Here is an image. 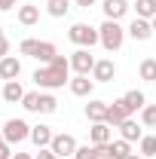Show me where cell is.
Segmentation results:
<instances>
[{
    "mask_svg": "<svg viewBox=\"0 0 156 159\" xmlns=\"http://www.w3.org/2000/svg\"><path fill=\"white\" fill-rule=\"evenodd\" d=\"M135 16L150 21L156 16V0H135Z\"/></svg>",
    "mask_w": 156,
    "mask_h": 159,
    "instance_id": "25",
    "label": "cell"
},
{
    "mask_svg": "<svg viewBox=\"0 0 156 159\" xmlns=\"http://www.w3.org/2000/svg\"><path fill=\"white\" fill-rule=\"evenodd\" d=\"M107 156H110V159H129V156H132V144L122 141V138L110 141V144H107Z\"/></svg>",
    "mask_w": 156,
    "mask_h": 159,
    "instance_id": "22",
    "label": "cell"
},
{
    "mask_svg": "<svg viewBox=\"0 0 156 159\" xmlns=\"http://www.w3.org/2000/svg\"><path fill=\"white\" fill-rule=\"evenodd\" d=\"M95 55H92V49H77V52H74V55H71V70H74V74H86V77H89V74H92V67H95Z\"/></svg>",
    "mask_w": 156,
    "mask_h": 159,
    "instance_id": "6",
    "label": "cell"
},
{
    "mask_svg": "<svg viewBox=\"0 0 156 159\" xmlns=\"http://www.w3.org/2000/svg\"><path fill=\"white\" fill-rule=\"evenodd\" d=\"M34 159H58V156L52 153V147H40L37 153H34Z\"/></svg>",
    "mask_w": 156,
    "mask_h": 159,
    "instance_id": "30",
    "label": "cell"
},
{
    "mask_svg": "<svg viewBox=\"0 0 156 159\" xmlns=\"http://www.w3.org/2000/svg\"><path fill=\"white\" fill-rule=\"evenodd\" d=\"M21 77V58L16 55H6V58H0V80H19Z\"/></svg>",
    "mask_w": 156,
    "mask_h": 159,
    "instance_id": "14",
    "label": "cell"
},
{
    "mask_svg": "<svg viewBox=\"0 0 156 159\" xmlns=\"http://www.w3.org/2000/svg\"><path fill=\"white\" fill-rule=\"evenodd\" d=\"M113 77H117L113 58H98L95 67H92V80H95V83H113Z\"/></svg>",
    "mask_w": 156,
    "mask_h": 159,
    "instance_id": "8",
    "label": "cell"
},
{
    "mask_svg": "<svg viewBox=\"0 0 156 159\" xmlns=\"http://www.w3.org/2000/svg\"><path fill=\"white\" fill-rule=\"evenodd\" d=\"M122 101H126L129 113H141V110H144V104H147V95H144L141 89H132V92H126V95H122Z\"/></svg>",
    "mask_w": 156,
    "mask_h": 159,
    "instance_id": "21",
    "label": "cell"
},
{
    "mask_svg": "<svg viewBox=\"0 0 156 159\" xmlns=\"http://www.w3.org/2000/svg\"><path fill=\"white\" fill-rule=\"evenodd\" d=\"M46 12L52 19H64L71 12V0H46Z\"/></svg>",
    "mask_w": 156,
    "mask_h": 159,
    "instance_id": "23",
    "label": "cell"
},
{
    "mask_svg": "<svg viewBox=\"0 0 156 159\" xmlns=\"http://www.w3.org/2000/svg\"><path fill=\"white\" fill-rule=\"evenodd\" d=\"M67 40H71L77 49H92L95 43H101L98 28L86 25V21H74V25H71V31H67Z\"/></svg>",
    "mask_w": 156,
    "mask_h": 159,
    "instance_id": "4",
    "label": "cell"
},
{
    "mask_svg": "<svg viewBox=\"0 0 156 159\" xmlns=\"http://www.w3.org/2000/svg\"><path fill=\"white\" fill-rule=\"evenodd\" d=\"M58 110V101L55 95H49V92H40V110L37 113H55Z\"/></svg>",
    "mask_w": 156,
    "mask_h": 159,
    "instance_id": "28",
    "label": "cell"
},
{
    "mask_svg": "<svg viewBox=\"0 0 156 159\" xmlns=\"http://www.w3.org/2000/svg\"><path fill=\"white\" fill-rule=\"evenodd\" d=\"M138 153H141L144 159L156 156V135H144V138L138 141Z\"/></svg>",
    "mask_w": 156,
    "mask_h": 159,
    "instance_id": "26",
    "label": "cell"
},
{
    "mask_svg": "<svg viewBox=\"0 0 156 159\" xmlns=\"http://www.w3.org/2000/svg\"><path fill=\"white\" fill-rule=\"evenodd\" d=\"M49 147H52V153H55L58 159H64V156H74L80 144H77V138H74V135L61 132V135H55V138H52V144H49Z\"/></svg>",
    "mask_w": 156,
    "mask_h": 159,
    "instance_id": "7",
    "label": "cell"
},
{
    "mask_svg": "<svg viewBox=\"0 0 156 159\" xmlns=\"http://www.w3.org/2000/svg\"><path fill=\"white\" fill-rule=\"evenodd\" d=\"M150 25H153V34H156V16H153V19H150Z\"/></svg>",
    "mask_w": 156,
    "mask_h": 159,
    "instance_id": "37",
    "label": "cell"
},
{
    "mask_svg": "<svg viewBox=\"0 0 156 159\" xmlns=\"http://www.w3.org/2000/svg\"><path fill=\"white\" fill-rule=\"evenodd\" d=\"M0 132H3V138H6V144H9V147L31 138V125H28L25 119H19V116H16V119H6Z\"/></svg>",
    "mask_w": 156,
    "mask_h": 159,
    "instance_id": "5",
    "label": "cell"
},
{
    "mask_svg": "<svg viewBox=\"0 0 156 159\" xmlns=\"http://www.w3.org/2000/svg\"><path fill=\"white\" fill-rule=\"evenodd\" d=\"M52 138H55V132L49 129V125H43V122H37V125H31V141H34V147H49L52 144Z\"/></svg>",
    "mask_w": 156,
    "mask_h": 159,
    "instance_id": "16",
    "label": "cell"
},
{
    "mask_svg": "<svg viewBox=\"0 0 156 159\" xmlns=\"http://www.w3.org/2000/svg\"><path fill=\"white\" fill-rule=\"evenodd\" d=\"M113 141V125H107V122H92V129H89V144H110Z\"/></svg>",
    "mask_w": 156,
    "mask_h": 159,
    "instance_id": "12",
    "label": "cell"
},
{
    "mask_svg": "<svg viewBox=\"0 0 156 159\" xmlns=\"http://www.w3.org/2000/svg\"><path fill=\"white\" fill-rule=\"evenodd\" d=\"M101 12H104V19L119 21L129 12V0H101Z\"/></svg>",
    "mask_w": 156,
    "mask_h": 159,
    "instance_id": "11",
    "label": "cell"
},
{
    "mask_svg": "<svg viewBox=\"0 0 156 159\" xmlns=\"http://www.w3.org/2000/svg\"><path fill=\"white\" fill-rule=\"evenodd\" d=\"M129 159H144V156H141V153H132V156H129Z\"/></svg>",
    "mask_w": 156,
    "mask_h": 159,
    "instance_id": "36",
    "label": "cell"
},
{
    "mask_svg": "<svg viewBox=\"0 0 156 159\" xmlns=\"http://www.w3.org/2000/svg\"><path fill=\"white\" fill-rule=\"evenodd\" d=\"M3 101L6 104H21V98H25V86H21L19 80H9V83H3Z\"/></svg>",
    "mask_w": 156,
    "mask_h": 159,
    "instance_id": "19",
    "label": "cell"
},
{
    "mask_svg": "<svg viewBox=\"0 0 156 159\" xmlns=\"http://www.w3.org/2000/svg\"><path fill=\"white\" fill-rule=\"evenodd\" d=\"M0 37H3V31H0Z\"/></svg>",
    "mask_w": 156,
    "mask_h": 159,
    "instance_id": "38",
    "label": "cell"
},
{
    "mask_svg": "<svg viewBox=\"0 0 156 159\" xmlns=\"http://www.w3.org/2000/svg\"><path fill=\"white\" fill-rule=\"evenodd\" d=\"M34 83H37V89H46V92L61 89L64 83H71V58L55 55L49 64H43V67L34 70Z\"/></svg>",
    "mask_w": 156,
    "mask_h": 159,
    "instance_id": "1",
    "label": "cell"
},
{
    "mask_svg": "<svg viewBox=\"0 0 156 159\" xmlns=\"http://www.w3.org/2000/svg\"><path fill=\"white\" fill-rule=\"evenodd\" d=\"M16 19H19V25H25V28L37 25L40 21V6L37 3H21L19 9H16Z\"/></svg>",
    "mask_w": 156,
    "mask_h": 159,
    "instance_id": "15",
    "label": "cell"
},
{
    "mask_svg": "<svg viewBox=\"0 0 156 159\" xmlns=\"http://www.w3.org/2000/svg\"><path fill=\"white\" fill-rule=\"evenodd\" d=\"M138 119H141L144 129H156V104H144V110L138 113Z\"/></svg>",
    "mask_w": 156,
    "mask_h": 159,
    "instance_id": "27",
    "label": "cell"
},
{
    "mask_svg": "<svg viewBox=\"0 0 156 159\" xmlns=\"http://www.w3.org/2000/svg\"><path fill=\"white\" fill-rule=\"evenodd\" d=\"M9 55V40H6V34L0 37V58H6Z\"/></svg>",
    "mask_w": 156,
    "mask_h": 159,
    "instance_id": "32",
    "label": "cell"
},
{
    "mask_svg": "<svg viewBox=\"0 0 156 159\" xmlns=\"http://www.w3.org/2000/svg\"><path fill=\"white\" fill-rule=\"evenodd\" d=\"M129 116H132V113H129V107H126V101H122V98H117L113 104H110V107H107V119H104V122L117 129L119 122H126Z\"/></svg>",
    "mask_w": 156,
    "mask_h": 159,
    "instance_id": "13",
    "label": "cell"
},
{
    "mask_svg": "<svg viewBox=\"0 0 156 159\" xmlns=\"http://www.w3.org/2000/svg\"><path fill=\"white\" fill-rule=\"evenodd\" d=\"M98 37H101V46H104L107 52H119L129 34H126V28H122L119 21L104 19V21H101V28H98Z\"/></svg>",
    "mask_w": 156,
    "mask_h": 159,
    "instance_id": "3",
    "label": "cell"
},
{
    "mask_svg": "<svg viewBox=\"0 0 156 159\" xmlns=\"http://www.w3.org/2000/svg\"><path fill=\"white\" fill-rule=\"evenodd\" d=\"M0 147H6V138H3V132H0Z\"/></svg>",
    "mask_w": 156,
    "mask_h": 159,
    "instance_id": "35",
    "label": "cell"
},
{
    "mask_svg": "<svg viewBox=\"0 0 156 159\" xmlns=\"http://www.w3.org/2000/svg\"><path fill=\"white\" fill-rule=\"evenodd\" d=\"M126 34H129L132 40H138V43H144V40L153 37V25H150L147 19H138V16H135V19H132V25L126 28Z\"/></svg>",
    "mask_w": 156,
    "mask_h": 159,
    "instance_id": "10",
    "label": "cell"
},
{
    "mask_svg": "<svg viewBox=\"0 0 156 159\" xmlns=\"http://www.w3.org/2000/svg\"><path fill=\"white\" fill-rule=\"evenodd\" d=\"M74 159H110L107 156V144H83V147H77V153H74Z\"/></svg>",
    "mask_w": 156,
    "mask_h": 159,
    "instance_id": "18",
    "label": "cell"
},
{
    "mask_svg": "<svg viewBox=\"0 0 156 159\" xmlns=\"http://www.w3.org/2000/svg\"><path fill=\"white\" fill-rule=\"evenodd\" d=\"M138 77L144 83H156V58H144L138 64Z\"/></svg>",
    "mask_w": 156,
    "mask_h": 159,
    "instance_id": "24",
    "label": "cell"
},
{
    "mask_svg": "<svg viewBox=\"0 0 156 159\" xmlns=\"http://www.w3.org/2000/svg\"><path fill=\"white\" fill-rule=\"evenodd\" d=\"M74 3H77V6H80V9H89V6H95V3H98V0H74Z\"/></svg>",
    "mask_w": 156,
    "mask_h": 159,
    "instance_id": "33",
    "label": "cell"
},
{
    "mask_svg": "<svg viewBox=\"0 0 156 159\" xmlns=\"http://www.w3.org/2000/svg\"><path fill=\"white\" fill-rule=\"evenodd\" d=\"M71 95H77V98H92V92H95V80H89L86 74H77V77H71Z\"/></svg>",
    "mask_w": 156,
    "mask_h": 159,
    "instance_id": "9",
    "label": "cell"
},
{
    "mask_svg": "<svg viewBox=\"0 0 156 159\" xmlns=\"http://www.w3.org/2000/svg\"><path fill=\"white\" fill-rule=\"evenodd\" d=\"M19 52H21V55H28V58H37L40 64H49V61L58 55L55 43H49V40H31V37L19 43Z\"/></svg>",
    "mask_w": 156,
    "mask_h": 159,
    "instance_id": "2",
    "label": "cell"
},
{
    "mask_svg": "<svg viewBox=\"0 0 156 159\" xmlns=\"http://www.w3.org/2000/svg\"><path fill=\"white\" fill-rule=\"evenodd\" d=\"M12 159H34L31 153H12Z\"/></svg>",
    "mask_w": 156,
    "mask_h": 159,
    "instance_id": "34",
    "label": "cell"
},
{
    "mask_svg": "<svg viewBox=\"0 0 156 159\" xmlns=\"http://www.w3.org/2000/svg\"><path fill=\"white\" fill-rule=\"evenodd\" d=\"M21 107H25L28 113H37V110H40V92H25V98H21Z\"/></svg>",
    "mask_w": 156,
    "mask_h": 159,
    "instance_id": "29",
    "label": "cell"
},
{
    "mask_svg": "<svg viewBox=\"0 0 156 159\" xmlns=\"http://www.w3.org/2000/svg\"><path fill=\"white\" fill-rule=\"evenodd\" d=\"M117 129H119V138H122V141H129V144H135V141H141V138H144L141 125H138V122H135L132 116L126 119V122H119Z\"/></svg>",
    "mask_w": 156,
    "mask_h": 159,
    "instance_id": "20",
    "label": "cell"
},
{
    "mask_svg": "<svg viewBox=\"0 0 156 159\" xmlns=\"http://www.w3.org/2000/svg\"><path fill=\"white\" fill-rule=\"evenodd\" d=\"M107 101H98V98H89V104H86V119L89 122H104L107 119Z\"/></svg>",
    "mask_w": 156,
    "mask_h": 159,
    "instance_id": "17",
    "label": "cell"
},
{
    "mask_svg": "<svg viewBox=\"0 0 156 159\" xmlns=\"http://www.w3.org/2000/svg\"><path fill=\"white\" fill-rule=\"evenodd\" d=\"M16 6H19V0H0V12H9Z\"/></svg>",
    "mask_w": 156,
    "mask_h": 159,
    "instance_id": "31",
    "label": "cell"
}]
</instances>
